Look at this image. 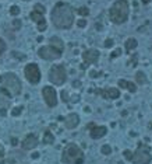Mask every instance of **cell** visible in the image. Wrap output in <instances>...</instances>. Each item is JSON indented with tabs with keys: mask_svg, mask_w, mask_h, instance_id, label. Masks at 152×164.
<instances>
[{
	"mask_svg": "<svg viewBox=\"0 0 152 164\" xmlns=\"http://www.w3.org/2000/svg\"><path fill=\"white\" fill-rule=\"evenodd\" d=\"M4 51H6V42H4V41L0 38V55L3 54Z\"/></svg>",
	"mask_w": 152,
	"mask_h": 164,
	"instance_id": "30",
	"label": "cell"
},
{
	"mask_svg": "<svg viewBox=\"0 0 152 164\" xmlns=\"http://www.w3.org/2000/svg\"><path fill=\"white\" fill-rule=\"evenodd\" d=\"M24 73H25V77L31 84H38L41 80V70L38 68L37 63H28L24 69Z\"/></svg>",
	"mask_w": 152,
	"mask_h": 164,
	"instance_id": "6",
	"label": "cell"
},
{
	"mask_svg": "<svg viewBox=\"0 0 152 164\" xmlns=\"http://www.w3.org/2000/svg\"><path fill=\"white\" fill-rule=\"evenodd\" d=\"M135 82L138 83V86H142L148 82V79H146L144 72H137V73H135Z\"/></svg>",
	"mask_w": 152,
	"mask_h": 164,
	"instance_id": "19",
	"label": "cell"
},
{
	"mask_svg": "<svg viewBox=\"0 0 152 164\" xmlns=\"http://www.w3.org/2000/svg\"><path fill=\"white\" fill-rule=\"evenodd\" d=\"M31 157H32V158H38V157H39V153H37V152H35V153H32V154H31Z\"/></svg>",
	"mask_w": 152,
	"mask_h": 164,
	"instance_id": "40",
	"label": "cell"
},
{
	"mask_svg": "<svg viewBox=\"0 0 152 164\" xmlns=\"http://www.w3.org/2000/svg\"><path fill=\"white\" fill-rule=\"evenodd\" d=\"M107 133V129H106V126H93L92 129H91V132H89V135H91V138L92 139H101L102 136H105Z\"/></svg>",
	"mask_w": 152,
	"mask_h": 164,
	"instance_id": "15",
	"label": "cell"
},
{
	"mask_svg": "<svg viewBox=\"0 0 152 164\" xmlns=\"http://www.w3.org/2000/svg\"><path fill=\"white\" fill-rule=\"evenodd\" d=\"M99 74H102V73H98V72H95V70H91L89 72V77H92V79H96V77H99Z\"/></svg>",
	"mask_w": 152,
	"mask_h": 164,
	"instance_id": "34",
	"label": "cell"
},
{
	"mask_svg": "<svg viewBox=\"0 0 152 164\" xmlns=\"http://www.w3.org/2000/svg\"><path fill=\"white\" fill-rule=\"evenodd\" d=\"M21 112H23V107H15V108H13L11 110V115L13 116H18Z\"/></svg>",
	"mask_w": 152,
	"mask_h": 164,
	"instance_id": "26",
	"label": "cell"
},
{
	"mask_svg": "<svg viewBox=\"0 0 152 164\" xmlns=\"http://www.w3.org/2000/svg\"><path fill=\"white\" fill-rule=\"evenodd\" d=\"M103 45H105V48H112V46H113V40L107 38V40L105 41V44H103Z\"/></svg>",
	"mask_w": 152,
	"mask_h": 164,
	"instance_id": "32",
	"label": "cell"
},
{
	"mask_svg": "<svg viewBox=\"0 0 152 164\" xmlns=\"http://www.w3.org/2000/svg\"><path fill=\"white\" fill-rule=\"evenodd\" d=\"M137 45H138V42L135 38H128V40L126 41V44H124V48H126L127 52H131L132 49L137 48Z\"/></svg>",
	"mask_w": 152,
	"mask_h": 164,
	"instance_id": "18",
	"label": "cell"
},
{
	"mask_svg": "<svg viewBox=\"0 0 152 164\" xmlns=\"http://www.w3.org/2000/svg\"><path fill=\"white\" fill-rule=\"evenodd\" d=\"M37 26H38V31L43 32V31H45V30H46V26H48V24H46V20H45V18H43L42 21H39V23L37 24Z\"/></svg>",
	"mask_w": 152,
	"mask_h": 164,
	"instance_id": "24",
	"label": "cell"
},
{
	"mask_svg": "<svg viewBox=\"0 0 152 164\" xmlns=\"http://www.w3.org/2000/svg\"><path fill=\"white\" fill-rule=\"evenodd\" d=\"M38 146V138L35 135H28L25 139L23 140V147L25 150H31L34 147Z\"/></svg>",
	"mask_w": 152,
	"mask_h": 164,
	"instance_id": "14",
	"label": "cell"
},
{
	"mask_svg": "<svg viewBox=\"0 0 152 164\" xmlns=\"http://www.w3.org/2000/svg\"><path fill=\"white\" fill-rule=\"evenodd\" d=\"M42 96H43V98H45V102L48 104V107L53 108L57 105V94H56V90H54L53 87H50V86L43 87Z\"/></svg>",
	"mask_w": 152,
	"mask_h": 164,
	"instance_id": "8",
	"label": "cell"
},
{
	"mask_svg": "<svg viewBox=\"0 0 152 164\" xmlns=\"http://www.w3.org/2000/svg\"><path fill=\"white\" fill-rule=\"evenodd\" d=\"M0 83L3 86L2 88H4L10 96H18L21 93V82L17 77V74L4 73L3 76L0 77Z\"/></svg>",
	"mask_w": 152,
	"mask_h": 164,
	"instance_id": "4",
	"label": "cell"
},
{
	"mask_svg": "<svg viewBox=\"0 0 152 164\" xmlns=\"http://www.w3.org/2000/svg\"><path fill=\"white\" fill-rule=\"evenodd\" d=\"M82 59L87 65H91V63H96L99 59V52L96 49H88V51L82 52Z\"/></svg>",
	"mask_w": 152,
	"mask_h": 164,
	"instance_id": "10",
	"label": "cell"
},
{
	"mask_svg": "<svg viewBox=\"0 0 152 164\" xmlns=\"http://www.w3.org/2000/svg\"><path fill=\"white\" fill-rule=\"evenodd\" d=\"M80 124V116L78 114H68L67 118H64V125L67 129H74V128H77Z\"/></svg>",
	"mask_w": 152,
	"mask_h": 164,
	"instance_id": "12",
	"label": "cell"
},
{
	"mask_svg": "<svg viewBox=\"0 0 152 164\" xmlns=\"http://www.w3.org/2000/svg\"><path fill=\"white\" fill-rule=\"evenodd\" d=\"M66 79H67V72L63 65H53L49 70V80L56 86L64 84Z\"/></svg>",
	"mask_w": 152,
	"mask_h": 164,
	"instance_id": "5",
	"label": "cell"
},
{
	"mask_svg": "<svg viewBox=\"0 0 152 164\" xmlns=\"http://www.w3.org/2000/svg\"><path fill=\"white\" fill-rule=\"evenodd\" d=\"M77 12H78V14L82 16V17H87V16L89 14V9H88V7H80Z\"/></svg>",
	"mask_w": 152,
	"mask_h": 164,
	"instance_id": "23",
	"label": "cell"
},
{
	"mask_svg": "<svg viewBox=\"0 0 152 164\" xmlns=\"http://www.w3.org/2000/svg\"><path fill=\"white\" fill-rule=\"evenodd\" d=\"M29 17H31V20H32V21H35L37 24L39 23V21H42V20H43V14H39V13H37V12H32Z\"/></svg>",
	"mask_w": 152,
	"mask_h": 164,
	"instance_id": "21",
	"label": "cell"
},
{
	"mask_svg": "<svg viewBox=\"0 0 152 164\" xmlns=\"http://www.w3.org/2000/svg\"><path fill=\"white\" fill-rule=\"evenodd\" d=\"M3 158H4V152H3L2 149H0V164H3V163H4Z\"/></svg>",
	"mask_w": 152,
	"mask_h": 164,
	"instance_id": "38",
	"label": "cell"
},
{
	"mask_svg": "<svg viewBox=\"0 0 152 164\" xmlns=\"http://www.w3.org/2000/svg\"><path fill=\"white\" fill-rule=\"evenodd\" d=\"M110 20L115 24H123L128 18V2L127 0H117L109 12Z\"/></svg>",
	"mask_w": 152,
	"mask_h": 164,
	"instance_id": "2",
	"label": "cell"
},
{
	"mask_svg": "<svg viewBox=\"0 0 152 164\" xmlns=\"http://www.w3.org/2000/svg\"><path fill=\"white\" fill-rule=\"evenodd\" d=\"M102 153H103L105 156L110 154V153H112V147H110L109 144H105V146H102Z\"/></svg>",
	"mask_w": 152,
	"mask_h": 164,
	"instance_id": "27",
	"label": "cell"
},
{
	"mask_svg": "<svg viewBox=\"0 0 152 164\" xmlns=\"http://www.w3.org/2000/svg\"><path fill=\"white\" fill-rule=\"evenodd\" d=\"M11 104L10 94L4 88H0V111H6Z\"/></svg>",
	"mask_w": 152,
	"mask_h": 164,
	"instance_id": "11",
	"label": "cell"
},
{
	"mask_svg": "<svg viewBox=\"0 0 152 164\" xmlns=\"http://www.w3.org/2000/svg\"><path fill=\"white\" fill-rule=\"evenodd\" d=\"M119 86H120L121 88H127L130 93H135V91H137V86H135L134 83L127 82V80H123V79L119 80Z\"/></svg>",
	"mask_w": 152,
	"mask_h": 164,
	"instance_id": "17",
	"label": "cell"
},
{
	"mask_svg": "<svg viewBox=\"0 0 152 164\" xmlns=\"http://www.w3.org/2000/svg\"><path fill=\"white\" fill-rule=\"evenodd\" d=\"M123 156L127 158V160H131V157H132V152H130V150H124V152H123Z\"/></svg>",
	"mask_w": 152,
	"mask_h": 164,
	"instance_id": "31",
	"label": "cell"
},
{
	"mask_svg": "<svg viewBox=\"0 0 152 164\" xmlns=\"http://www.w3.org/2000/svg\"><path fill=\"white\" fill-rule=\"evenodd\" d=\"M34 12H37V13H39V14H45V12H46V9L42 6V4H35L34 6Z\"/></svg>",
	"mask_w": 152,
	"mask_h": 164,
	"instance_id": "22",
	"label": "cell"
},
{
	"mask_svg": "<svg viewBox=\"0 0 152 164\" xmlns=\"http://www.w3.org/2000/svg\"><path fill=\"white\" fill-rule=\"evenodd\" d=\"M13 56H14V58H18V59H25V55H21V54H18V52H13Z\"/></svg>",
	"mask_w": 152,
	"mask_h": 164,
	"instance_id": "35",
	"label": "cell"
},
{
	"mask_svg": "<svg viewBox=\"0 0 152 164\" xmlns=\"http://www.w3.org/2000/svg\"><path fill=\"white\" fill-rule=\"evenodd\" d=\"M13 27H14L15 30H20L21 28V21L18 20V18H14V21H13Z\"/></svg>",
	"mask_w": 152,
	"mask_h": 164,
	"instance_id": "29",
	"label": "cell"
},
{
	"mask_svg": "<svg viewBox=\"0 0 152 164\" xmlns=\"http://www.w3.org/2000/svg\"><path fill=\"white\" fill-rule=\"evenodd\" d=\"M77 24H78L80 28H84V27L87 26V21H85L84 18H81V20H78V23H77Z\"/></svg>",
	"mask_w": 152,
	"mask_h": 164,
	"instance_id": "36",
	"label": "cell"
},
{
	"mask_svg": "<svg viewBox=\"0 0 152 164\" xmlns=\"http://www.w3.org/2000/svg\"><path fill=\"white\" fill-rule=\"evenodd\" d=\"M73 98H68V101H71V102H77V101H80V96H71Z\"/></svg>",
	"mask_w": 152,
	"mask_h": 164,
	"instance_id": "37",
	"label": "cell"
},
{
	"mask_svg": "<svg viewBox=\"0 0 152 164\" xmlns=\"http://www.w3.org/2000/svg\"><path fill=\"white\" fill-rule=\"evenodd\" d=\"M50 46L54 49H57L59 52H62L63 54V49H64V44H63V41L60 40L59 37H52L50 38Z\"/></svg>",
	"mask_w": 152,
	"mask_h": 164,
	"instance_id": "16",
	"label": "cell"
},
{
	"mask_svg": "<svg viewBox=\"0 0 152 164\" xmlns=\"http://www.w3.org/2000/svg\"><path fill=\"white\" fill-rule=\"evenodd\" d=\"M52 23L59 30H68L71 28L74 23V10L70 4L59 2L54 4L52 10Z\"/></svg>",
	"mask_w": 152,
	"mask_h": 164,
	"instance_id": "1",
	"label": "cell"
},
{
	"mask_svg": "<svg viewBox=\"0 0 152 164\" xmlns=\"http://www.w3.org/2000/svg\"><path fill=\"white\" fill-rule=\"evenodd\" d=\"M24 2H28V0H24Z\"/></svg>",
	"mask_w": 152,
	"mask_h": 164,
	"instance_id": "43",
	"label": "cell"
},
{
	"mask_svg": "<svg viewBox=\"0 0 152 164\" xmlns=\"http://www.w3.org/2000/svg\"><path fill=\"white\" fill-rule=\"evenodd\" d=\"M121 55V49L120 48H117L116 49L115 52H112V55H110V58H112V59H115V58H119Z\"/></svg>",
	"mask_w": 152,
	"mask_h": 164,
	"instance_id": "28",
	"label": "cell"
},
{
	"mask_svg": "<svg viewBox=\"0 0 152 164\" xmlns=\"http://www.w3.org/2000/svg\"><path fill=\"white\" fill-rule=\"evenodd\" d=\"M10 14L11 16H18L20 14V7L18 6H11L10 7Z\"/></svg>",
	"mask_w": 152,
	"mask_h": 164,
	"instance_id": "25",
	"label": "cell"
},
{
	"mask_svg": "<svg viewBox=\"0 0 152 164\" xmlns=\"http://www.w3.org/2000/svg\"><path fill=\"white\" fill-rule=\"evenodd\" d=\"M62 100H63L64 102H67V101H68V94H67V91H66V90H63V91H62Z\"/></svg>",
	"mask_w": 152,
	"mask_h": 164,
	"instance_id": "33",
	"label": "cell"
},
{
	"mask_svg": "<svg viewBox=\"0 0 152 164\" xmlns=\"http://www.w3.org/2000/svg\"><path fill=\"white\" fill-rule=\"evenodd\" d=\"M80 86H81V83L80 82H74V87H80Z\"/></svg>",
	"mask_w": 152,
	"mask_h": 164,
	"instance_id": "41",
	"label": "cell"
},
{
	"mask_svg": "<svg viewBox=\"0 0 152 164\" xmlns=\"http://www.w3.org/2000/svg\"><path fill=\"white\" fill-rule=\"evenodd\" d=\"M53 142H54V136H53V133H52L50 130H46L45 135H43V143H46V144H52Z\"/></svg>",
	"mask_w": 152,
	"mask_h": 164,
	"instance_id": "20",
	"label": "cell"
},
{
	"mask_svg": "<svg viewBox=\"0 0 152 164\" xmlns=\"http://www.w3.org/2000/svg\"><path fill=\"white\" fill-rule=\"evenodd\" d=\"M38 55H39L42 59L54 60V59H59V58L62 56V52H59L57 49L52 48V46L49 45V46H42V48L38 51Z\"/></svg>",
	"mask_w": 152,
	"mask_h": 164,
	"instance_id": "9",
	"label": "cell"
},
{
	"mask_svg": "<svg viewBox=\"0 0 152 164\" xmlns=\"http://www.w3.org/2000/svg\"><path fill=\"white\" fill-rule=\"evenodd\" d=\"M11 144H13V146H17V144H18V140H17L15 138H13V139H11Z\"/></svg>",
	"mask_w": 152,
	"mask_h": 164,
	"instance_id": "39",
	"label": "cell"
},
{
	"mask_svg": "<svg viewBox=\"0 0 152 164\" xmlns=\"http://www.w3.org/2000/svg\"><path fill=\"white\" fill-rule=\"evenodd\" d=\"M151 160H152L151 153L146 149H144L142 146L135 150V153H132V157H131V161L134 164H149Z\"/></svg>",
	"mask_w": 152,
	"mask_h": 164,
	"instance_id": "7",
	"label": "cell"
},
{
	"mask_svg": "<svg viewBox=\"0 0 152 164\" xmlns=\"http://www.w3.org/2000/svg\"><path fill=\"white\" fill-rule=\"evenodd\" d=\"M149 2H151V0H142V3H145V4H146V3H149Z\"/></svg>",
	"mask_w": 152,
	"mask_h": 164,
	"instance_id": "42",
	"label": "cell"
},
{
	"mask_svg": "<svg viewBox=\"0 0 152 164\" xmlns=\"http://www.w3.org/2000/svg\"><path fill=\"white\" fill-rule=\"evenodd\" d=\"M62 161L64 164H82L84 163V153L77 144L70 143L63 150Z\"/></svg>",
	"mask_w": 152,
	"mask_h": 164,
	"instance_id": "3",
	"label": "cell"
},
{
	"mask_svg": "<svg viewBox=\"0 0 152 164\" xmlns=\"http://www.w3.org/2000/svg\"><path fill=\"white\" fill-rule=\"evenodd\" d=\"M96 93L102 94L105 98H109V100H117L119 97H120V91H119L117 88H113V87L106 88V90H96Z\"/></svg>",
	"mask_w": 152,
	"mask_h": 164,
	"instance_id": "13",
	"label": "cell"
}]
</instances>
